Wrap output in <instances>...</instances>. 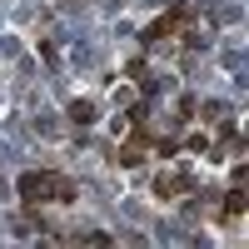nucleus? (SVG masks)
<instances>
[{"label": "nucleus", "instance_id": "2", "mask_svg": "<svg viewBox=\"0 0 249 249\" xmlns=\"http://www.w3.org/2000/svg\"><path fill=\"white\" fill-rule=\"evenodd\" d=\"M70 120H75V124H90V120H95V105H85V100H75V105H70Z\"/></svg>", "mask_w": 249, "mask_h": 249}, {"label": "nucleus", "instance_id": "3", "mask_svg": "<svg viewBox=\"0 0 249 249\" xmlns=\"http://www.w3.org/2000/svg\"><path fill=\"white\" fill-rule=\"evenodd\" d=\"M224 214H244V190H234L230 199H224Z\"/></svg>", "mask_w": 249, "mask_h": 249}, {"label": "nucleus", "instance_id": "1", "mask_svg": "<svg viewBox=\"0 0 249 249\" xmlns=\"http://www.w3.org/2000/svg\"><path fill=\"white\" fill-rule=\"evenodd\" d=\"M20 199H25V204H45V199H60V204H70V199H75V184H70L65 175L30 170V175H20Z\"/></svg>", "mask_w": 249, "mask_h": 249}]
</instances>
